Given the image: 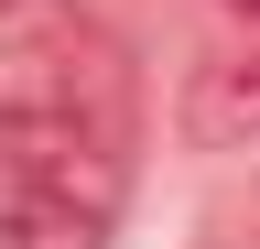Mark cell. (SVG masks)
<instances>
[{
  "mask_svg": "<svg viewBox=\"0 0 260 249\" xmlns=\"http://www.w3.org/2000/svg\"><path fill=\"white\" fill-rule=\"evenodd\" d=\"M0 109H76L130 130V65L76 0H0Z\"/></svg>",
  "mask_w": 260,
  "mask_h": 249,
  "instance_id": "cell-1",
  "label": "cell"
},
{
  "mask_svg": "<svg viewBox=\"0 0 260 249\" xmlns=\"http://www.w3.org/2000/svg\"><path fill=\"white\" fill-rule=\"evenodd\" d=\"M174 130H184V152H249L260 141V33H239V44L184 65Z\"/></svg>",
  "mask_w": 260,
  "mask_h": 249,
  "instance_id": "cell-2",
  "label": "cell"
},
{
  "mask_svg": "<svg viewBox=\"0 0 260 249\" xmlns=\"http://www.w3.org/2000/svg\"><path fill=\"white\" fill-rule=\"evenodd\" d=\"M228 11H249V22H260V0H228Z\"/></svg>",
  "mask_w": 260,
  "mask_h": 249,
  "instance_id": "cell-3",
  "label": "cell"
}]
</instances>
